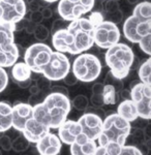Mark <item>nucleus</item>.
Masks as SVG:
<instances>
[{
  "instance_id": "obj_1",
  "label": "nucleus",
  "mask_w": 151,
  "mask_h": 155,
  "mask_svg": "<svg viewBox=\"0 0 151 155\" xmlns=\"http://www.w3.org/2000/svg\"><path fill=\"white\" fill-rule=\"evenodd\" d=\"M95 24L88 18H79L66 26V36L70 55H79L88 51L94 45Z\"/></svg>"
},
{
  "instance_id": "obj_2",
  "label": "nucleus",
  "mask_w": 151,
  "mask_h": 155,
  "mask_svg": "<svg viewBox=\"0 0 151 155\" xmlns=\"http://www.w3.org/2000/svg\"><path fill=\"white\" fill-rule=\"evenodd\" d=\"M135 54L129 46L122 42H117L107 49L105 61L110 68L111 74L119 80L125 79L135 61Z\"/></svg>"
},
{
  "instance_id": "obj_3",
  "label": "nucleus",
  "mask_w": 151,
  "mask_h": 155,
  "mask_svg": "<svg viewBox=\"0 0 151 155\" xmlns=\"http://www.w3.org/2000/svg\"><path fill=\"white\" fill-rule=\"evenodd\" d=\"M72 68L78 81L89 83L96 80L102 74V62L95 55L81 53L75 58Z\"/></svg>"
},
{
  "instance_id": "obj_4",
  "label": "nucleus",
  "mask_w": 151,
  "mask_h": 155,
  "mask_svg": "<svg viewBox=\"0 0 151 155\" xmlns=\"http://www.w3.org/2000/svg\"><path fill=\"white\" fill-rule=\"evenodd\" d=\"M53 53L52 48L44 42H35L29 46L24 53V62L31 71L42 74Z\"/></svg>"
},
{
  "instance_id": "obj_5",
  "label": "nucleus",
  "mask_w": 151,
  "mask_h": 155,
  "mask_svg": "<svg viewBox=\"0 0 151 155\" xmlns=\"http://www.w3.org/2000/svg\"><path fill=\"white\" fill-rule=\"evenodd\" d=\"M94 4L95 0H59L57 12L61 19L72 22L91 12Z\"/></svg>"
},
{
  "instance_id": "obj_6",
  "label": "nucleus",
  "mask_w": 151,
  "mask_h": 155,
  "mask_svg": "<svg viewBox=\"0 0 151 155\" xmlns=\"http://www.w3.org/2000/svg\"><path fill=\"white\" fill-rule=\"evenodd\" d=\"M70 62L66 55L61 52L55 51L51 55L49 62L44 67L42 74L51 82L61 81L70 71Z\"/></svg>"
},
{
  "instance_id": "obj_7",
  "label": "nucleus",
  "mask_w": 151,
  "mask_h": 155,
  "mask_svg": "<svg viewBox=\"0 0 151 155\" xmlns=\"http://www.w3.org/2000/svg\"><path fill=\"white\" fill-rule=\"evenodd\" d=\"M120 37L121 33L117 24L106 20L95 25L94 45H96L99 49H109L110 47L119 42Z\"/></svg>"
},
{
  "instance_id": "obj_8",
  "label": "nucleus",
  "mask_w": 151,
  "mask_h": 155,
  "mask_svg": "<svg viewBox=\"0 0 151 155\" xmlns=\"http://www.w3.org/2000/svg\"><path fill=\"white\" fill-rule=\"evenodd\" d=\"M122 30L127 41L138 44L144 36L151 34V20H141L132 15L124 21Z\"/></svg>"
},
{
  "instance_id": "obj_9",
  "label": "nucleus",
  "mask_w": 151,
  "mask_h": 155,
  "mask_svg": "<svg viewBox=\"0 0 151 155\" xmlns=\"http://www.w3.org/2000/svg\"><path fill=\"white\" fill-rule=\"evenodd\" d=\"M2 9L1 22L16 24L25 18L27 12V4L25 0H0Z\"/></svg>"
},
{
  "instance_id": "obj_10",
  "label": "nucleus",
  "mask_w": 151,
  "mask_h": 155,
  "mask_svg": "<svg viewBox=\"0 0 151 155\" xmlns=\"http://www.w3.org/2000/svg\"><path fill=\"white\" fill-rule=\"evenodd\" d=\"M79 124L81 125L82 132L88 137L89 140H97L102 128V118L96 113L87 112L78 120Z\"/></svg>"
},
{
  "instance_id": "obj_11",
  "label": "nucleus",
  "mask_w": 151,
  "mask_h": 155,
  "mask_svg": "<svg viewBox=\"0 0 151 155\" xmlns=\"http://www.w3.org/2000/svg\"><path fill=\"white\" fill-rule=\"evenodd\" d=\"M32 118V106L24 102H17L12 107V127L19 132L24 129L25 123L28 119Z\"/></svg>"
},
{
  "instance_id": "obj_12",
  "label": "nucleus",
  "mask_w": 151,
  "mask_h": 155,
  "mask_svg": "<svg viewBox=\"0 0 151 155\" xmlns=\"http://www.w3.org/2000/svg\"><path fill=\"white\" fill-rule=\"evenodd\" d=\"M49 131V127L39 123V121H36L33 118H30L26 121L24 129L21 134L29 143H36L42 136H45Z\"/></svg>"
},
{
  "instance_id": "obj_13",
  "label": "nucleus",
  "mask_w": 151,
  "mask_h": 155,
  "mask_svg": "<svg viewBox=\"0 0 151 155\" xmlns=\"http://www.w3.org/2000/svg\"><path fill=\"white\" fill-rule=\"evenodd\" d=\"M21 56L16 42L8 46H0V67H11Z\"/></svg>"
},
{
  "instance_id": "obj_14",
  "label": "nucleus",
  "mask_w": 151,
  "mask_h": 155,
  "mask_svg": "<svg viewBox=\"0 0 151 155\" xmlns=\"http://www.w3.org/2000/svg\"><path fill=\"white\" fill-rule=\"evenodd\" d=\"M116 113L119 115L120 117H122L123 119H125L128 122H134L136 121L139 117H138V112L137 107H136L135 102L132 99H124L118 104L117 112Z\"/></svg>"
},
{
  "instance_id": "obj_15",
  "label": "nucleus",
  "mask_w": 151,
  "mask_h": 155,
  "mask_svg": "<svg viewBox=\"0 0 151 155\" xmlns=\"http://www.w3.org/2000/svg\"><path fill=\"white\" fill-rule=\"evenodd\" d=\"M16 24L0 22V46H8L15 42Z\"/></svg>"
},
{
  "instance_id": "obj_16",
  "label": "nucleus",
  "mask_w": 151,
  "mask_h": 155,
  "mask_svg": "<svg viewBox=\"0 0 151 155\" xmlns=\"http://www.w3.org/2000/svg\"><path fill=\"white\" fill-rule=\"evenodd\" d=\"M31 69L25 62H16L12 66V77L14 82H20L31 78Z\"/></svg>"
},
{
  "instance_id": "obj_17",
  "label": "nucleus",
  "mask_w": 151,
  "mask_h": 155,
  "mask_svg": "<svg viewBox=\"0 0 151 155\" xmlns=\"http://www.w3.org/2000/svg\"><path fill=\"white\" fill-rule=\"evenodd\" d=\"M133 16L141 20H151V2L142 1L135 5Z\"/></svg>"
},
{
  "instance_id": "obj_18",
  "label": "nucleus",
  "mask_w": 151,
  "mask_h": 155,
  "mask_svg": "<svg viewBox=\"0 0 151 155\" xmlns=\"http://www.w3.org/2000/svg\"><path fill=\"white\" fill-rule=\"evenodd\" d=\"M138 117L144 120H150L151 118V98L144 97L138 102H136Z\"/></svg>"
},
{
  "instance_id": "obj_19",
  "label": "nucleus",
  "mask_w": 151,
  "mask_h": 155,
  "mask_svg": "<svg viewBox=\"0 0 151 155\" xmlns=\"http://www.w3.org/2000/svg\"><path fill=\"white\" fill-rule=\"evenodd\" d=\"M138 76L142 83L151 85V58L148 57L147 60L140 64L138 68Z\"/></svg>"
},
{
  "instance_id": "obj_20",
  "label": "nucleus",
  "mask_w": 151,
  "mask_h": 155,
  "mask_svg": "<svg viewBox=\"0 0 151 155\" xmlns=\"http://www.w3.org/2000/svg\"><path fill=\"white\" fill-rule=\"evenodd\" d=\"M102 101L106 106H113L118 101V93L116 91V89L109 84H105L104 90H102Z\"/></svg>"
},
{
  "instance_id": "obj_21",
  "label": "nucleus",
  "mask_w": 151,
  "mask_h": 155,
  "mask_svg": "<svg viewBox=\"0 0 151 155\" xmlns=\"http://www.w3.org/2000/svg\"><path fill=\"white\" fill-rule=\"evenodd\" d=\"M32 34L34 35L35 39H37L39 42L42 41H47L48 38H49L50 36V30L47 28L45 25H42V23L41 24H37L35 25L34 29H33V32H32Z\"/></svg>"
},
{
  "instance_id": "obj_22",
  "label": "nucleus",
  "mask_w": 151,
  "mask_h": 155,
  "mask_svg": "<svg viewBox=\"0 0 151 155\" xmlns=\"http://www.w3.org/2000/svg\"><path fill=\"white\" fill-rule=\"evenodd\" d=\"M30 143L24 137V136H18L16 139L12 141V149L16 152H24L29 148Z\"/></svg>"
},
{
  "instance_id": "obj_23",
  "label": "nucleus",
  "mask_w": 151,
  "mask_h": 155,
  "mask_svg": "<svg viewBox=\"0 0 151 155\" xmlns=\"http://www.w3.org/2000/svg\"><path fill=\"white\" fill-rule=\"evenodd\" d=\"M70 104L78 111H86L89 107V101L85 95L80 94V95L76 96L72 101H70Z\"/></svg>"
},
{
  "instance_id": "obj_24",
  "label": "nucleus",
  "mask_w": 151,
  "mask_h": 155,
  "mask_svg": "<svg viewBox=\"0 0 151 155\" xmlns=\"http://www.w3.org/2000/svg\"><path fill=\"white\" fill-rule=\"evenodd\" d=\"M57 129H58V137L60 139V141H61V143H64L66 145H72V143H75L76 137L74 136H72L70 132L64 126L60 125Z\"/></svg>"
},
{
  "instance_id": "obj_25",
  "label": "nucleus",
  "mask_w": 151,
  "mask_h": 155,
  "mask_svg": "<svg viewBox=\"0 0 151 155\" xmlns=\"http://www.w3.org/2000/svg\"><path fill=\"white\" fill-rule=\"evenodd\" d=\"M105 84H109L112 85L115 89H116L117 92H119L120 90L123 89V83H122V80H119L117 78H115L111 74V71H109L107 74V76L105 78Z\"/></svg>"
},
{
  "instance_id": "obj_26",
  "label": "nucleus",
  "mask_w": 151,
  "mask_h": 155,
  "mask_svg": "<svg viewBox=\"0 0 151 155\" xmlns=\"http://www.w3.org/2000/svg\"><path fill=\"white\" fill-rule=\"evenodd\" d=\"M138 44H139L140 49L148 57H150L151 56V34H148V35L144 36Z\"/></svg>"
},
{
  "instance_id": "obj_27",
  "label": "nucleus",
  "mask_w": 151,
  "mask_h": 155,
  "mask_svg": "<svg viewBox=\"0 0 151 155\" xmlns=\"http://www.w3.org/2000/svg\"><path fill=\"white\" fill-rule=\"evenodd\" d=\"M122 147L123 146H120L116 142H109V143L105 146V148H106V152H107L108 155H120Z\"/></svg>"
},
{
  "instance_id": "obj_28",
  "label": "nucleus",
  "mask_w": 151,
  "mask_h": 155,
  "mask_svg": "<svg viewBox=\"0 0 151 155\" xmlns=\"http://www.w3.org/2000/svg\"><path fill=\"white\" fill-rule=\"evenodd\" d=\"M96 147L97 146H96L95 141H93V140H88L86 143H84L80 146V148H81V151L85 155H93L95 149H96Z\"/></svg>"
},
{
  "instance_id": "obj_29",
  "label": "nucleus",
  "mask_w": 151,
  "mask_h": 155,
  "mask_svg": "<svg viewBox=\"0 0 151 155\" xmlns=\"http://www.w3.org/2000/svg\"><path fill=\"white\" fill-rule=\"evenodd\" d=\"M120 155H143V154L141 153L139 148L137 146H135V145H124L122 147Z\"/></svg>"
},
{
  "instance_id": "obj_30",
  "label": "nucleus",
  "mask_w": 151,
  "mask_h": 155,
  "mask_svg": "<svg viewBox=\"0 0 151 155\" xmlns=\"http://www.w3.org/2000/svg\"><path fill=\"white\" fill-rule=\"evenodd\" d=\"M9 128H12V116L5 117L0 114V132L4 134Z\"/></svg>"
},
{
  "instance_id": "obj_31",
  "label": "nucleus",
  "mask_w": 151,
  "mask_h": 155,
  "mask_svg": "<svg viewBox=\"0 0 151 155\" xmlns=\"http://www.w3.org/2000/svg\"><path fill=\"white\" fill-rule=\"evenodd\" d=\"M0 148L6 152L12 150V140L6 134H2L0 136Z\"/></svg>"
},
{
  "instance_id": "obj_32",
  "label": "nucleus",
  "mask_w": 151,
  "mask_h": 155,
  "mask_svg": "<svg viewBox=\"0 0 151 155\" xmlns=\"http://www.w3.org/2000/svg\"><path fill=\"white\" fill-rule=\"evenodd\" d=\"M104 9L107 14H112L119 9V3L114 0H106L104 3Z\"/></svg>"
},
{
  "instance_id": "obj_33",
  "label": "nucleus",
  "mask_w": 151,
  "mask_h": 155,
  "mask_svg": "<svg viewBox=\"0 0 151 155\" xmlns=\"http://www.w3.org/2000/svg\"><path fill=\"white\" fill-rule=\"evenodd\" d=\"M8 84V74L3 67H0V93L4 91Z\"/></svg>"
},
{
  "instance_id": "obj_34",
  "label": "nucleus",
  "mask_w": 151,
  "mask_h": 155,
  "mask_svg": "<svg viewBox=\"0 0 151 155\" xmlns=\"http://www.w3.org/2000/svg\"><path fill=\"white\" fill-rule=\"evenodd\" d=\"M90 102H91V106L94 107V109H102V107L105 106L102 94H99V95L92 94L91 98H90Z\"/></svg>"
},
{
  "instance_id": "obj_35",
  "label": "nucleus",
  "mask_w": 151,
  "mask_h": 155,
  "mask_svg": "<svg viewBox=\"0 0 151 155\" xmlns=\"http://www.w3.org/2000/svg\"><path fill=\"white\" fill-rule=\"evenodd\" d=\"M35 84L37 85V87H39V89L44 90V91H46V90H50V88H51V81L48 80L46 77L39 78V79L35 82Z\"/></svg>"
},
{
  "instance_id": "obj_36",
  "label": "nucleus",
  "mask_w": 151,
  "mask_h": 155,
  "mask_svg": "<svg viewBox=\"0 0 151 155\" xmlns=\"http://www.w3.org/2000/svg\"><path fill=\"white\" fill-rule=\"evenodd\" d=\"M108 15H109V20H108V21L112 22V23H114V24H119L123 19L122 12L120 11V9L112 12V14H108Z\"/></svg>"
},
{
  "instance_id": "obj_37",
  "label": "nucleus",
  "mask_w": 151,
  "mask_h": 155,
  "mask_svg": "<svg viewBox=\"0 0 151 155\" xmlns=\"http://www.w3.org/2000/svg\"><path fill=\"white\" fill-rule=\"evenodd\" d=\"M69 25V22L65 21L63 19H57L55 20V22H53L52 24V32H55L57 30L66 28V26Z\"/></svg>"
},
{
  "instance_id": "obj_38",
  "label": "nucleus",
  "mask_w": 151,
  "mask_h": 155,
  "mask_svg": "<svg viewBox=\"0 0 151 155\" xmlns=\"http://www.w3.org/2000/svg\"><path fill=\"white\" fill-rule=\"evenodd\" d=\"M42 18L41 12H32L30 14V17H29V22H31L32 24L34 25H37V24H41L42 22Z\"/></svg>"
},
{
  "instance_id": "obj_39",
  "label": "nucleus",
  "mask_w": 151,
  "mask_h": 155,
  "mask_svg": "<svg viewBox=\"0 0 151 155\" xmlns=\"http://www.w3.org/2000/svg\"><path fill=\"white\" fill-rule=\"evenodd\" d=\"M130 134L134 136L135 141L137 142V144H142L144 142V132H143L142 129L140 128H135V131H130Z\"/></svg>"
},
{
  "instance_id": "obj_40",
  "label": "nucleus",
  "mask_w": 151,
  "mask_h": 155,
  "mask_svg": "<svg viewBox=\"0 0 151 155\" xmlns=\"http://www.w3.org/2000/svg\"><path fill=\"white\" fill-rule=\"evenodd\" d=\"M62 81H64V83L66 84L67 86H75V85L77 84L78 80H77V78L75 77V74H72V71H69V72L64 77V79L62 80Z\"/></svg>"
},
{
  "instance_id": "obj_41",
  "label": "nucleus",
  "mask_w": 151,
  "mask_h": 155,
  "mask_svg": "<svg viewBox=\"0 0 151 155\" xmlns=\"http://www.w3.org/2000/svg\"><path fill=\"white\" fill-rule=\"evenodd\" d=\"M51 92H56V93H60V94H63L65 96H69V89L65 88L64 86H60V85H55V86H51Z\"/></svg>"
},
{
  "instance_id": "obj_42",
  "label": "nucleus",
  "mask_w": 151,
  "mask_h": 155,
  "mask_svg": "<svg viewBox=\"0 0 151 155\" xmlns=\"http://www.w3.org/2000/svg\"><path fill=\"white\" fill-rule=\"evenodd\" d=\"M41 8H42V4L39 0H31V1L27 3V9H29L30 12H39Z\"/></svg>"
},
{
  "instance_id": "obj_43",
  "label": "nucleus",
  "mask_w": 151,
  "mask_h": 155,
  "mask_svg": "<svg viewBox=\"0 0 151 155\" xmlns=\"http://www.w3.org/2000/svg\"><path fill=\"white\" fill-rule=\"evenodd\" d=\"M61 148H58V147L55 146H49L45 149V151L42 152V155H58Z\"/></svg>"
},
{
  "instance_id": "obj_44",
  "label": "nucleus",
  "mask_w": 151,
  "mask_h": 155,
  "mask_svg": "<svg viewBox=\"0 0 151 155\" xmlns=\"http://www.w3.org/2000/svg\"><path fill=\"white\" fill-rule=\"evenodd\" d=\"M39 12H41V14L44 19L49 20L53 17V11L48 6H42V8L39 9Z\"/></svg>"
},
{
  "instance_id": "obj_45",
  "label": "nucleus",
  "mask_w": 151,
  "mask_h": 155,
  "mask_svg": "<svg viewBox=\"0 0 151 155\" xmlns=\"http://www.w3.org/2000/svg\"><path fill=\"white\" fill-rule=\"evenodd\" d=\"M88 137L86 136V134H84V132H81V134H79L77 137H76V139H75V143L76 144H78V145H83L84 143H86V142L88 141Z\"/></svg>"
},
{
  "instance_id": "obj_46",
  "label": "nucleus",
  "mask_w": 151,
  "mask_h": 155,
  "mask_svg": "<svg viewBox=\"0 0 151 155\" xmlns=\"http://www.w3.org/2000/svg\"><path fill=\"white\" fill-rule=\"evenodd\" d=\"M70 146V154L72 155H85L83 152L81 151V148H80V145L72 143Z\"/></svg>"
},
{
  "instance_id": "obj_47",
  "label": "nucleus",
  "mask_w": 151,
  "mask_h": 155,
  "mask_svg": "<svg viewBox=\"0 0 151 155\" xmlns=\"http://www.w3.org/2000/svg\"><path fill=\"white\" fill-rule=\"evenodd\" d=\"M104 86H105V84H102V83H95L92 86V94H96V95L102 94V90H104Z\"/></svg>"
},
{
  "instance_id": "obj_48",
  "label": "nucleus",
  "mask_w": 151,
  "mask_h": 155,
  "mask_svg": "<svg viewBox=\"0 0 151 155\" xmlns=\"http://www.w3.org/2000/svg\"><path fill=\"white\" fill-rule=\"evenodd\" d=\"M16 84L20 87V88H22V89H27V88H29V87L32 85V80H31V78H29V79L24 80V81L16 82Z\"/></svg>"
},
{
  "instance_id": "obj_49",
  "label": "nucleus",
  "mask_w": 151,
  "mask_h": 155,
  "mask_svg": "<svg viewBox=\"0 0 151 155\" xmlns=\"http://www.w3.org/2000/svg\"><path fill=\"white\" fill-rule=\"evenodd\" d=\"M119 95L122 98V101H124V99H130V91L126 89H121L119 91Z\"/></svg>"
},
{
  "instance_id": "obj_50",
  "label": "nucleus",
  "mask_w": 151,
  "mask_h": 155,
  "mask_svg": "<svg viewBox=\"0 0 151 155\" xmlns=\"http://www.w3.org/2000/svg\"><path fill=\"white\" fill-rule=\"evenodd\" d=\"M28 89H29V92H30V94H31V95H37V94H39V93H41V91H42V90L37 87L36 84L31 85Z\"/></svg>"
},
{
  "instance_id": "obj_51",
  "label": "nucleus",
  "mask_w": 151,
  "mask_h": 155,
  "mask_svg": "<svg viewBox=\"0 0 151 155\" xmlns=\"http://www.w3.org/2000/svg\"><path fill=\"white\" fill-rule=\"evenodd\" d=\"M126 1H127L129 4H132V5H136L137 3H139L140 0H126Z\"/></svg>"
},
{
  "instance_id": "obj_52",
  "label": "nucleus",
  "mask_w": 151,
  "mask_h": 155,
  "mask_svg": "<svg viewBox=\"0 0 151 155\" xmlns=\"http://www.w3.org/2000/svg\"><path fill=\"white\" fill-rule=\"evenodd\" d=\"M45 2H48V3H53V2H56V1H59V0H42Z\"/></svg>"
},
{
  "instance_id": "obj_53",
  "label": "nucleus",
  "mask_w": 151,
  "mask_h": 155,
  "mask_svg": "<svg viewBox=\"0 0 151 155\" xmlns=\"http://www.w3.org/2000/svg\"><path fill=\"white\" fill-rule=\"evenodd\" d=\"M1 18H2V9L1 6H0V22H1Z\"/></svg>"
},
{
  "instance_id": "obj_54",
  "label": "nucleus",
  "mask_w": 151,
  "mask_h": 155,
  "mask_svg": "<svg viewBox=\"0 0 151 155\" xmlns=\"http://www.w3.org/2000/svg\"><path fill=\"white\" fill-rule=\"evenodd\" d=\"M144 1H147V2H151L150 0H144Z\"/></svg>"
},
{
  "instance_id": "obj_55",
  "label": "nucleus",
  "mask_w": 151,
  "mask_h": 155,
  "mask_svg": "<svg viewBox=\"0 0 151 155\" xmlns=\"http://www.w3.org/2000/svg\"><path fill=\"white\" fill-rule=\"evenodd\" d=\"M114 1H117V2H119V1H120V0H114Z\"/></svg>"
},
{
  "instance_id": "obj_56",
  "label": "nucleus",
  "mask_w": 151,
  "mask_h": 155,
  "mask_svg": "<svg viewBox=\"0 0 151 155\" xmlns=\"http://www.w3.org/2000/svg\"><path fill=\"white\" fill-rule=\"evenodd\" d=\"M0 155H2V152H1V150H0Z\"/></svg>"
},
{
  "instance_id": "obj_57",
  "label": "nucleus",
  "mask_w": 151,
  "mask_h": 155,
  "mask_svg": "<svg viewBox=\"0 0 151 155\" xmlns=\"http://www.w3.org/2000/svg\"><path fill=\"white\" fill-rule=\"evenodd\" d=\"M105 155H108V154H107V153H106V154H105Z\"/></svg>"
}]
</instances>
